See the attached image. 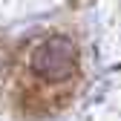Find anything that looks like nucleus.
Returning a JSON list of instances; mask_svg holds the SVG:
<instances>
[{
  "mask_svg": "<svg viewBox=\"0 0 121 121\" xmlns=\"http://www.w3.org/2000/svg\"><path fill=\"white\" fill-rule=\"evenodd\" d=\"M78 78V43L64 32H43L17 49L9 72V95L23 115H52L69 104Z\"/></svg>",
  "mask_w": 121,
  "mask_h": 121,
  "instance_id": "f257e3e1",
  "label": "nucleus"
}]
</instances>
